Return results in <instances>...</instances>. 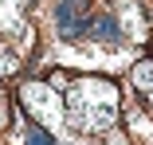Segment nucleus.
<instances>
[{
	"mask_svg": "<svg viewBox=\"0 0 153 145\" xmlns=\"http://www.w3.org/2000/svg\"><path fill=\"white\" fill-rule=\"evenodd\" d=\"M67 118L82 133H106L118 122V86L110 78H75L67 86Z\"/></svg>",
	"mask_w": 153,
	"mask_h": 145,
	"instance_id": "nucleus-1",
	"label": "nucleus"
},
{
	"mask_svg": "<svg viewBox=\"0 0 153 145\" xmlns=\"http://www.w3.org/2000/svg\"><path fill=\"white\" fill-rule=\"evenodd\" d=\"M24 102H27V114H32V118H39L47 129H59L63 114L55 110V94H51V86L27 82V86H24Z\"/></svg>",
	"mask_w": 153,
	"mask_h": 145,
	"instance_id": "nucleus-2",
	"label": "nucleus"
},
{
	"mask_svg": "<svg viewBox=\"0 0 153 145\" xmlns=\"http://www.w3.org/2000/svg\"><path fill=\"white\" fill-rule=\"evenodd\" d=\"M130 82L137 86L141 94H153V59H137V67H134Z\"/></svg>",
	"mask_w": 153,
	"mask_h": 145,
	"instance_id": "nucleus-3",
	"label": "nucleus"
}]
</instances>
